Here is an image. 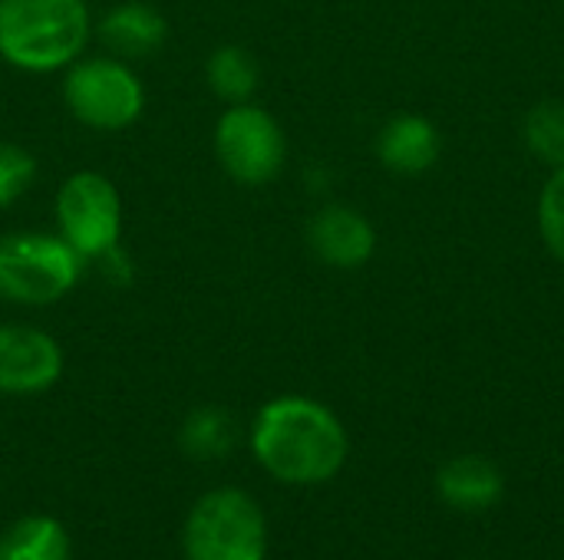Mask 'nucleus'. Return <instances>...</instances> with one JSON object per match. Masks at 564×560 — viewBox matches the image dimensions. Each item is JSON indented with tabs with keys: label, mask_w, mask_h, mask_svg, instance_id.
I'll return each mask as SVG.
<instances>
[{
	"label": "nucleus",
	"mask_w": 564,
	"mask_h": 560,
	"mask_svg": "<svg viewBox=\"0 0 564 560\" xmlns=\"http://www.w3.org/2000/svg\"><path fill=\"white\" fill-rule=\"evenodd\" d=\"M251 452L278 482L321 485L347 462V429L317 399L278 396L254 416Z\"/></svg>",
	"instance_id": "obj_1"
},
{
	"label": "nucleus",
	"mask_w": 564,
	"mask_h": 560,
	"mask_svg": "<svg viewBox=\"0 0 564 560\" xmlns=\"http://www.w3.org/2000/svg\"><path fill=\"white\" fill-rule=\"evenodd\" d=\"M93 36L86 0H0V59L46 76L76 63Z\"/></svg>",
	"instance_id": "obj_2"
},
{
	"label": "nucleus",
	"mask_w": 564,
	"mask_h": 560,
	"mask_svg": "<svg viewBox=\"0 0 564 560\" xmlns=\"http://www.w3.org/2000/svg\"><path fill=\"white\" fill-rule=\"evenodd\" d=\"M83 257L50 231L0 234V300L17 307L59 304L83 274Z\"/></svg>",
	"instance_id": "obj_3"
},
{
	"label": "nucleus",
	"mask_w": 564,
	"mask_h": 560,
	"mask_svg": "<svg viewBox=\"0 0 564 560\" xmlns=\"http://www.w3.org/2000/svg\"><path fill=\"white\" fill-rule=\"evenodd\" d=\"M63 102L69 116L93 132H122L145 112V86L132 63L102 56H79L66 66Z\"/></svg>",
	"instance_id": "obj_4"
},
{
	"label": "nucleus",
	"mask_w": 564,
	"mask_h": 560,
	"mask_svg": "<svg viewBox=\"0 0 564 560\" xmlns=\"http://www.w3.org/2000/svg\"><path fill=\"white\" fill-rule=\"evenodd\" d=\"M268 525L261 505L241 488H218L195 502L185 521L188 560H264Z\"/></svg>",
	"instance_id": "obj_5"
},
{
	"label": "nucleus",
	"mask_w": 564,
	"mask_h": 560,
	"mask_svg": "<svg viewBox=\"0 0 564 560\" xmlns=\"http://www.w3.org/2000/svg\"><path fill=\"white\" fill-rule=\"evenodd\" d=\"M56 234L83 257L96 261L119 248L122 238V198L116 185L93 168L73 172L53 198Z\"/></svg>",
	"instance_id": "obj_6"
},
{
	"label": "nucleus",
	"mask_w": 564,
	"mask_h": 560,
	"mask_svg": "<svg viewBox=\"0 0 564 560\" xmlns=\"http://www.w3.org/2000/svg\"><path fill=\"white\" fill-rule=\"evenodd\" d=\"M212 142L228 178L248 188L274 182L288 158V139L281 122L254 102L228 106L215 122Z\"/></svg>",
	"instance_id": "obj_7"
},
{
	"label": "nucleus",
	"mask_w": 564,
	"mask_h": 560,
	"mask_svg": "<svg viewBox=\"0 0 564 560\" xmlns=\"http://www.w3.org/2000/svg\"><path fill=\"white\" fill-rule=\"evenodd\" d=\"M63 376L56 337L26 323L0 327V396H36Z\"/></svg>",
	"instance_id": "obj_8"
},
{
	"label": "nucleus",
	"mask_w": 564,
	"mask_h": 560,
	"mask_svg": "<svg viewBox=\"0 0 564 560\" xmlns=\"http://www.w3.org/2000/svg\"><path fill=\"white\" fill-rule=\"evenodd\" d=\"M307 244L327 267L357 271L377 251L373 224L350 205H327L307 224Z\"/></svg>",
	"instance_id": "obj_9"
},
{
	"label": "nucleus",
	"mask_w": 564,
	"mask_h": 560,
	"mask_svg": "<svg viewBox=\"0 0 564 560\" xmlns=\"http://www.w3.org/2000/svg\"><path fill=\"white\" fill-rule=\"evenodd\" d=\"M93 33L109 56L132 63V59H149L165 46L169 23L145 0H119L93 23Z\"/></svg>",
	"instance_id": "obj_10"
},
{
	"label": "nucleus",
	"mask_w": 564,
	"mask_h": 560,
	"mask_svg": "<svg viewBox=\"0 0 564 560\" xmlns=\"http://www.w3.org/2000/svg\"><path fill=\"white\" fill-rule=\"evenodd\" d=\"M377 158L397 175H423L440 158V132L423 116H397L377 135Z\"/></svg>",
	"instance_id": "obj_11"
},
{
	"label": "nucleus",
	"mask_w": 564,
	"mask_h": 560,
	"mask_svg": "<svg viewBox=\"0 0 564 560\" xmlns=\"http://www.w3.org/2000/svg\"><path fill=\"white\" fill-rule=\"evenodd\" d=\"M440 495L459 508V512H482L499 502L502 495V475L489 459L479 455H463L453 459L440 469Z\"/></svg>",
	"instance_id": "obj_12"
},
{
	"label": "nucleus",
	"mask_w": 564,
	"mask_h": 560,
	"mask_svg": "<svg viewBox=\"0 0 564 560\" xmlns=\"http://www.w3.org/2000/svg\"><path fill=\"white\" fill-rule=\"evenodd\" d=\"M69 535L56 518L30 515L0 535V560H69Z\"/></svg>",
	"instance_id": "obj_13"
},
{
	"label": "nucleus",
	"mask_w": 564,
	"mask_h": 560,
	"mask_svg": "<svg viewBox=\"0 0 564 560\" xmlns=\"http://www.w3.org/2000/svg\"><path fill=\"white\" fill-rule=\"evenodd\" d=\"M205 83L228 106L251 102V96L258 92V83H261V66L251 50H245L238 43H225L215 53H208Z\"/></svg>",
	"instance_id": "obj_14"
},
{
	"label": "nucleus",
	"mask_w": 564,
	"mask_h": 560,
	"mask_svg": "<svg viewBox=\"0 0 564 560\" xmlns=\"http://www.w3.org/2000/svg\"><path fill=\"white\" fill-rule=\"evenodd\" d=\"M235 442H238V422L221 406L192 409L178 429V446L195 462H218L235 449Z\"/></svg>",
	"instance_id": "obj_15"
},
{
	"label": "nucleus",
	"mask_w": 564,
	"mask_h": 560,
	"mask_svg": "<svg viewBox=\"0 0 564 560\" xmlns=\"http://www.w3.org/2000/svg\"><path fill=\"white\" fill-rule=\"evenodd\" d=\"M525 145L549 168L564 165V102L545 99L525 116Z\"/></svg>",
	"instance_id": "obj_16"
},
{
	"label": "nucleus",
	"mask_w": 564,
	"mask_h": 560,
	"mask_svg": "<svg viewBox=\"0 0 564 560\" xmlns=\"http://www.w3.org/2000/svg\"><path fill=\"white\" fill-rule=\"evenodd\" d=\"M33 182L36 158L13 142H0V208H10L17 198H23Z\"/></svg>",
	"instance_id": "obj_17"
},
{
	"label": "nucleus",
	"mask_w": 564,
	"mask_h": 560,
	"mask_svg": "<svg viewBox=\"0 0 564 560\" xmlns=\"http://www.w3.org/2000/svg\"><path fill=\"white\" fill-rule=\"evenodd\" d=\"M539 231L549 251L564 264V165L552 168V178L539 198Z\"/></svg>",
	"instance_id": "obj_18"
}]
</instances>
